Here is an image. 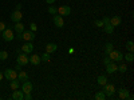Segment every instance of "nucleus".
Segmentation results:
<instances>
[{
	"label": "nucleus",
	"instance_id": "nucleus-35",
	"mask_svg": "<svg viewBox=\"0 0 134 100\" xmlns=\"http://www.w3.org/2000/svg\"><path fill=\"white\" fill-rule=\"evenodd\" d=\"M30 28H31L32 32H35V31H36V24H35V23H31V24H30Z\"/></svg>",
	"mask_w": 134,
	"mask_h": 100
},
{
	"label": "nucleus",
	"instance_id": "nucleus-20",
	"mask_svg": "<svg viewBox=\"0 0 134 100\" xmlns=\"http://www.w3.org/2000/svg\"><path fill=\"white\" fill-rule=\"evenodd\" d=\"M97 82H98V84H99V85H102V87H103V85L107 83V77H106L105 75H100V76H98V77H97Z\"/></svg>",
	"mask_w": 134,
	"mask_h": 100
},
{
	"label": "nucleus",
	"instance_id": "nucleus-32",
	"mask_svg": "<svg viewBox=\"0 0 134 100\" xmlns=\"http://www.w3.org/2000/svg\"><path fill=\"white\" fill-rule=\"evenodd\" d=\"M102 23H103V26L109 24V23H110V17H109V16H105V17L102 19Z\"/></svg>",
	"mask_w": 134,
	"mask_h": 100
},
{
	"label": "nucleus",
	"instance_id": "nucleus-36",
	"mask_svg": "<svg viewBox=\"0 0 134 100\" xmlns=\"http://www.w3.org/2000/svg\"><path fill=\"white\" fill-rule=\"evenodd\" d=\"M109 63H111V59H110V58H105V59H103V64L107 65Z\"/></svg>",
	"mask_w": 134,
	"mask_h": 100
},
{
	"label": "nucleus",
	"instance_id": "nucleus-31",
	"mask_svg": "<svg viewBox=\"0 0 134 100\" xmlns=\"http://www.w3.org/2000/svg\"><path fill=\"white\" fill-rule=\"evenodd\" d=\"M94 26H95V27H98V28L103 27V23H102V20H95V21H94Z\"/></svg>",
	"mask_w": 134,
	"mask_h": 100
},
{
	"label": "nucleus",
	"instance_id": "nucleus-3",
	"mask_svg": "<svg viewBox=\"0 0 134 100\" xmlns=\"http://www.w3.org/2000/svg\"><path fill=\"white\" fill-rule=\"evenodd\" d=\"M2 38L4 41H12L15 39V35H14V31L11 28H5L3 32H2Z\"/></svg>",
	"mask_w": 134,
	"mask_h": 100
},
{
	"label": "nucleus",
	"instance_id": "nucleus-10",
	"mask_svg": "<svg viewBox=\"0 0 134 100\" xmlns=\"http://www.w3.org/2000/svg\"><path fill=\"white\" fill-rule=\"evenodd\" d=\"M21 91H23L24 93H30L32 91V83L30 80L23 82V84H21Z\"/></svg>",
	"mask_w": 134,
	"mask_h": 100
},
{
	"label": "nucleus",
	"instance_id": "nucleus-23",
	"mask_svg": "<svg viewBox=\"0 0 134 100\" xmlns=\"http://www.w3.org/2000/svg\"><path fill=\"white\" fill-rule=\"evenodd\" d=\"M103 28H105V32L110 35V33H113V32H114V28H115V27H113V26H111V24L109 23V24L103 26Z\"/></svg>",
	"mask_w": 134,
	"mask_h": 100
},
{
	"label": "nucleus",
	"instance_id": "nucleus-19",
	"mask_svg": "<svg viewBox=\"0 0 134 100\" xmlns=\"http://www.w3.org/2000/svg\"><path fill=\"white\" fill-rule=\"evenodd\" d=\"M14 29L18 32V33H21L24 31V26L21 24V21H18V23H15V26H14Z\"/></svg>",
	"mask_w": 134,
	"mask_h": 100
},
{
	"label": "nucleus",
	"instance_id": "nucleus-16",
	"mask_svg": "<svg viewBox=\"0 0 134 100\" xmlns=\"http://www.w3.org/2000/svg\"><path fill=\"white\" fill-rule=\"evenodd\" d=\"M58 49V46L55 43H48L47 46H46V52H48V53H52V52H55Z\"/></svg>",
	"mask_w": 134,
	"mask_h": 100
},
{
	"label": "nucleus",
	"instance_id": "nucleus-4",
	"mask_svg": "<svg viewBox=\"0 0 134 100\" xmlns=\"http://www.w3.org/2000/svg\"><path fill=\"white\" fill-rule=\"evenodd\" d=\"M4 77L7 80H14V79H18V71L16 70H12V68H7L5 71H4Z\"/></svg>",
	"mask_w": 134,
	"mask_h": 100
},
{
	"label": "nucleus",
	"instance_id": "nucleus-2",
	"mask_svg": "<svg viewBox=\"0 0 134 100\" xmlns=\"http://www.w3.org/2000/svg\"><path fill=\"white\" fill-rule=\"evenodd\" d=\"M16 61H18V64H20L21 67H23V65H27V64L30 63V56H28V53L19 52L18 58H16Z\"/></svg>",
	"mask_w": 134,
	"mask_h": 100
},
{
	"label": "nucleus",
	"instance_id": "nucleus-21",
	"mask_svg": "<svg viewBox=\"0 0 134 100\" xmlns=\"http://www.w3.org/2000/svg\"><path fill=\"white\" fill-rule=\"evenodd\" d=\"M113 49H114L113 43H106V44H105V53H106V55H109Z\"/></svg>",
	"mask_w": 134,
	"mask_h": 100
},
{
	"label": "nucleus",
	"instance_id": "nucleus-37",
	"mask_svg": "<svg viewBox=\"0 0 134 100\" xmlns=\"http://www.w3.org/2000/svg\"><path fill=\"white\" fill-rule=\"evenodd\" d=\"M15 70H16L18 72H19V71H21V65H20V64H18V65L15 67Z\"/></svg>",
	"mask_w": 134,
	"mask_h": 100
},
{
	"label": "nucleus",
	"instance_id": "nucleus-29",
	"mask_svg": "<svg viewBox=\"0 0 134 100\" xmlns=\"http://www.w3.org/2000/svg\"><path fill=\"white\" fill-rule=\"evenodd\" d=\"M117 71H119L121 73H125V72L127 71V65H126V64H121L118 68H117Z\"/></svg>",
	"mask_w": 134,
	"mask_h": 100
},
{
	"label": "nucleus",
	"instance_id": "nucleus-14",
	"mask_svg": "<svg viewBox=\"0 0 134 100\" xmlns=\"http://www.w3.org/2000/svg\"><path fill=\"white\" fill-rule=\"evenodd\" d=\"M121 21H122V19H121V16H118V15L110 17V24L113 26V27H118V26L121 24Z\"/></svg>",
	"mask_w": 134,
	"mask_h": 100
},
{
	"label": "nucleus",
	"instance_id": "nucleus-40",
	"mask_svg": "<svg viewBox=\"0 0 134 100\" xmlns=\"http://www.w3.org/2000/svg\"><path fill=\"white\" fill-rule=\"evenodd\" d=\"M3 77H4V75H3V72H0V82L3 80Z\"/></svg>",
	"mask_w": 134,
	"mask_h": 100
},
{
	"label": "nucleus",
	"instance_id": "nucleus-24",
	"mask_svg": "<svg viewBox=\"0 0 134 100\" xmlns=\"http://www.w3.org/2000/svg\"><path fill=\"white\" fill-rule=\"evenodd\" d=\"M105 97H106V95H105L103 91H98V92H95V100H105Z\"/></svg>",
	"mask_w": 134,
	"mask_h": 100
},
{
	"label": "nucleus",
	"instance_id": "nucleus-11",
	"mask_svg": "<svg viewBox=\"0 0 134 100\" xmlns=\"http://www.w3.org/2000/svg\"><path fill=\"white\" fill-rule=\"evenodd\" d=\"M34 51V46H32V43L31 41H27L26 44H23V46H21V52H24V53H31Z\"/></svg>",
	"mask_w": 134,
	"mask_h": 100
},
{
	"label": "nucleus",
	"instance_id": "nucleus-28",
	"mask_svg": "<svg viewBox=\"0 0 134 100\" xmlns=\"http://www.w3.org/2000/svg\"><path fill=\"white\" fill-rule=\"evenodd\" d=\"M48 14H50V15H57V14H58V8L54 7V5H50V7H48Z\"/></svg>",
	"mask_w": 134,
	"mask_h": 100
},
{
	"label": "nucleus",
	"instance_id": "nucleus-30",
	"mask_svg": "<svg viewBox=\"0 0 134 100\" xmlns=\"http://www.w3.org/2000/svg\"><path fill=\"white\" fill-rule=\"evenodd\" d=\"M8 58V52L7 51H0V61H3Z\"/></svg>",
	"mask_w": 134,
	"mask_h": 100
},
{
	"label": "nucleus",
	"instance_id": "nucleus-25",
	"mask_svg": "<svg viewBox=\"0 0 134 100\" xmlns=\"http://www.w3.org/2000/svg\"><path fill=\"white\" fill-rule=\"evenodd\" d=\"M50 59H51V53H48V52L43 53L40 56V61H50Z\"/></svg>",
	"mask_w": 134,
	"mask_h": 100
},
{
	"label": "nucleus",
	"instance_id": "nucleus-22",
	"mask_svg": "<svg viewBox=\"0 0 134 100\" xmlns=\"http://www.w3.org/2000/svg\"><path fill=\"white\" fill-rule=\"evenodd\" d=\"M9 87H11V90H18V88H19V80H18V79L11 80V83H9Z\"/></svg>",
	"mask_w": 134,
	"mask_h": 100
},
{
	"label": "nucleus",
	"instance_id": "nucleus-38",
	"mask_svg": "<svg viewBox=\"0 0 134 100\" xmlns=\"http://www.w3.org/2000/svg\"><path fill=\"white\" fill-rule=\"evenodd\" d=\"M46 2H47V4H50V5H51V4H54V3H55V0H46Z\"/></svg>",
	"mask_w": 134,
	"mask_h": 100
},
{
	"label": "nucleus",
	"instance_id": "nucleus-17",
	"mask_svg": "<svg viewBox=\"0 0 134 100\" xmlns=\"http://www.w3.org/2000/svg\"><path fill=\"white\" fill-rule=\"evenodd\" d=\"M30 63L34 64V65L40 64V56H39V55H31V56H30Z\"/></svg>",
	"mask_w": 134,
	"mask_h": 100
},
{
	"label": "nucleus",
	"instance_id": "nucleus-8",
	"mask_svg": "<svg viewBox=\"0 0 134 100\" xmlns=\"http://www.w3.org/2000/svg\"><path fill=\"white\" fill-rule=\"evenodd\" d=\"M58 14L60 16H69L71 14V8L69 5H62V7L58 8Z\"/></svg>",
	"mask_w": 134,
	"mask_h": 100
},
{
	"label": "nucleus",
	"instance_id": "nucleus-9",
	"mask_svg": "<svg viewBox=\"0 0 134 100\" xmlns=\"http://www.w3.org/2000/svg\"><path fill=\"white\" fill-rule=\"evenodd\" d=\"M11 97H12L14 100H23V99H24V92L18 88V90H14L12 96H11Z\"/></svg>",
	"mask_w": 134,
	"mask_h": 100
},
{
	"label": "nucleus",
	"instance_id": "nucleus-18",
	"mask_svg": "<svg viewBox=\"0 0 134 100\" xmlns=\"http://www.w3.org/2000/svg\"><path fill=\"white\" fill-rule=\"evenodd\" d=\"M18 80H19V82H26V80H28V75H27L24 71H19V73H18Z\"/></svg>",
	"mask_w": 134,
	"mask_h": 100
},
{
	"label": "nucleus",
	"instance_id": "nucleus-5",
	"mask_svg": "<svg viewBox=\"0 0 134 100\" xmlns=\"http://www.w3.org/2000/svg\"><path fill=\"white\" fill-rule=\"evenodd\" d=\"M103 92H105V95L109 96V97L113 96V95L115 93V87H114L113 84H107V83H106V84L103 85Z\"/></svg>",
	"mask_w": 134,
	"mask_h": 100
},
{
	"label": "nucleus",
	"instance_id": "nucleus-1",
	"mask_svg": "<svg viewBox=\"0 0 134 100\" xmlns=\"http://www.w3.org/2000/svg\"><path fill=\"white\" fill-rule=\"evenodd\" d=\"M109 58L111 59V61H122L124 60V53L118 49H113L109 53Z\"/></svg>",
	"mask_w": 134,
	"mask_h": 100
},
{
	"label": "nucleus",
	"instance_id": "nucleus-34",
	"mask_svg": "<svg viewBox=\"0 0 134 100\" xmlns=\"http://www.w3.org/2000/svg\"><path fill=\"white\" fill-rule=\"evenodd\" d=\"M23 100H32V95H31V92L30 93H24V99Z\"/></svg>",
	"mask_w": 134,
	"mask_h": 100
},
{
	"label": "nucleus",
	"instance_id": "nucleus-12",
	"mask_svg": "<svg viewBox=\"0 0 134 100\" xmlns=\"http://www.w3.org/2000/svg\"><path fill=\"white\" fill-rule=\"evenodd\" d=\"M21 17H23V15H21L20 11H15V12L11 14V20L14 21V23H18V21H21Z\"/></svg>",
	"mask_w": 134,
	"mask_h": 100
},
{
	"label": "nucleus",
	"instance_id": "nucleus-7",
	"mask_svg": "<svg viewBox=\"0 0 134 100\" xmlns=\"http://www.w3.org/2000/svg\"><path fill=\"white\" fill-rule=\"evenodd\" d=\"M52 21H54V24L57 26L58 28H62V27L64 26V20H63V16H60V15H54V17H52Z\"/></svg>",
	"mask_w": 134,
	"mask_h": 100
},
{
	"label": "nucleus",
	"instance_id": "nucleus-33",
	"mask_svg": "<svg viewBox=\"0 0 134 100\" xmlns=\"http://www.w3.org/2000/svg\"><path fill=\"white\" fill-rule=\"evenodd\" d=\"M5 28H7L5 23H4V21H0V32H3V31H4Z\"/></svg>",
	"mask_w": 134,
	"mask_h": 100
},
{
	"label": "nucleus",
	"instance_id": "nucleus-6",
	"mask_svg": "<svg viewBox=\"0 0 134 100\" xmlns=\"http://www.w3.org/2000/svg\"><path fill=\"white\" fill-rule=\"evenodd\" d=\"M21 38L26 41H32L36 36H35V32H32V31H23L21 32Z\"/></svg>",
	"mask_w": 134,
	"mask_h": 100
},
{
	"label": "nucleus",
	"instance_id": "nucleus-13",
	"mask_svg": "<svg viewBox=\"0 0 134 100\" xmlns=\"http://www.w3.org/2000/svg\"><path fill=\"white\" fill-rule=\"evenodd\" d=\"M129 95H130V92H129V90H126V88H119V90H118V96H119L121 99L127 100Z\"/></svg>",
	"mask_w": 134,
	"mask_h": 100
},
{
	"label": "nucleus",
	"instance_id": "nucleus-27",
	"mask_svg": "<svg viewBox=\"0 0 134 100\" xmlns=\"http://www.w3.org/2000/svg\"><path fill=\"white\" fill-rule=\"evenodd\" d=\"M126 48H127L129 52H133V51H134V43H133L131 40L126 41Z\"/></svg>",
	"mask_w": 134,
	"mask_h": 100
},
{
	"label": "nucleus",
	"instance_id": "nucleus-39",
	"mask_svg": "<svg viewBox=\"0 0 134 100\" xmlns=\"http://www.w3.org/2000/svg\"><path fill=\"white\" fill-rule=\"evenodd\" d=\"M21 9V4H16V11H20Z\"/></svg>",
	"mask_w": 134,
	"mask_h": 100
},
{
	"label": "nucleus",
	"instance_id": "nucleus-26",
	"mask_svg": "<svg viewBox=\"0 0 134 100\" xmlns=\"http://www.w3.org/2000/svg\"><path fill=\"white\" fill-rule=\"evenodd\" d=\"M124 59H126V61H129V63H131V61L134 60V55H133V52H129V53H126V55H124Z\"/></svg>",
	"mask_w": 134,
	"mask_h": 100
},
{
	"label": "nucleus",
	"instance_id": "nucleus-15",
	"mask_svg": "<svg viewBox=\"0 0 134 100\" xmlns=\"http://www.w3.org/2000/svg\"><path fill=\"white\" fill-rule=\"evenodd\" d=\"M117 68H118V67L115 65V61H111V63H109L106 65V72L107 73H114L117 71Z\"/></svg>",
	"mask_w": 134,
	"mask_h": 100
}]
</instances>
